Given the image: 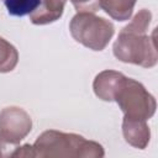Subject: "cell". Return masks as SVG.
<instances>
[{"mask_svg":"<svg viewBox=\"0 0 158 158\" xmlns=\"http://www.w3.org/2000/svg\"><path fill=\"white\" fill-rule=\"evenodd\" d=\"M117 89L118 90L114 93L112 99L117 98L116 101L126 112L125 120L144 121L153 115L156 107L154 100L139 83L122 75Z\"/></svg>","mask_w":158,"mask_h":158,"instance_id":"7a4b0ae2","label":"cell"},{"mask_svg":"<svg viewBox=\"0 0 158 158\" xmlns=\"http://www.w3.org/2000/svg\"><path fill=\"white\" fill-rule=\"evenodd\" d=\"M42 0H5L7 12L12 16L32 15L41 5Z\"/></svg>","mask_w":158,"mask_h":158,"instance_id":"5b68a950","label":"cell"},{"mask_svg":"<svg viewBox=\"0 0 158 158\" xmlns=\"http://www.w3.org/2000/svg\"><path fill=\"white\" fill-rule=\"evenodd\" d=\"M91 0H72V2L78 7V9H81L84 5H86L88 2H90Z\"/></svg>","mask_w":158,"mask_h":158,"instance_id":"52a82bcc","label":"cell"},{"mask_svg":"<svg viewBox=\"0 0 158 158\" xmlns=\"http://www.w3.org/2000/svg\"><path fill=\"white\" fill-rule=\"evenodd\" d=\"M70 31L78 42L95 51H101L114 35V26L101 17L80 12L73 19Z\"/></svg>","mask_w":158,"mask_h":158,"instance_id":"3957f363","label":"cell"},{"mask_svg":"<svg viewBox=\"0 0 158 158\" xmlns=\"http://www.w3.org/2000/svg\"><path fill=\"white\" fill-rule=\"evenodd\" d=\"M149 21L151 14L143 10L137 14L131 25L123 28L114 46V53L118 59L141 64L143 67L156 64V49L149 46V38L143 35Z\"/></svg>","mask_w":158,"mask_h":158,"instance_id":"6da1fadb","label":"cell"},{"mask_svg":"<svg viewBox=\"0 0 158 158\" xmlns=\"http://www.w3.org/2000/svg\"><path fill=\"white\" fill-rule=\"evenodd\" d=\"M136 0H100L101 7L114 19L125 21L131 16Z\"/></svg>","mask_w":158,"mask_h":158,"instance_id":"277c9868","label":"cell"},{"mask_svg":"<svg viewBox=\"0 0 158 158\" xmlns=\"http://www.w3.org/2000/svg\"><path fill=\"white\" fill-rule=\"evenodd\" d=\"M17 62V53L15 48L0 37V72L11 70Z\"/></svg>","mask_w":158,"mask_h":158,"instance_id":"8992f818","label":"cell"}]
</instances>
